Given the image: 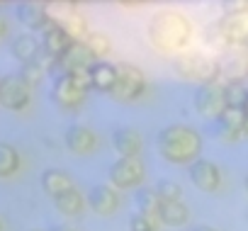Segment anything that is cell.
<instances>
[{"label":"cell","mask_w":248,"mask_h":231,"mask_svg":"<svg viewBox=\"0 0 248 231\" xmlns=\"http://www.w3.org/2000/svg\"><path fill=\"white\" fill-rule=\"evenodd\" d=\"M49 231H76V229H71V226H63V224H56V226H51Z\"/></svg>","instance_id":"d590c367"},{"label":"cell","mask_w":248,"mask_h":231,"mask_svg":"<svg viewBox=\"0 0 248 231\" xmlns=\"http://www.w3.org/2000/svg\"><path fill=\"white\" fill-rule=\"evenodd\" d=\"M190 231H217V229H212L209 224H197V226H192Z\"/></svg>","instance_id":"e575fe53"},{"label":"cell","mask_w":248,"mask_h":231,"mask_svg":"<svg viewBox=\"0 0 248 231\" xmlns=\"http://www.w3.org/2000/svg\"><path fill=\"white\" fill-rule=\"evenodd\" d=\"M209 134L219 141H236L241 134H246V122H243V112L238 107H229L224 114H219L217 120L209 124Z\"/></svg>","instance_id":"30bf717a"},{"label":"cell","mask_w":248,"mask_h":231,"mask_svg":"<svg viewBox=\"0 0 248 231\" xmlns=\"http://www.w3.org/2000/svg\"><path fill=\"white\" fill-rule=\"evenodd\" d=\"M219 71L221 78L219 83L224 85H243L248 80V59L243 56V51H226L219 59Z\"/></svg>","instance_id":"7c38bea8"},{"label":"cell","mask_w":248,"mask_h":231,"mask_svg":"<svg viewBox=\"0 0 248 231\" xmlns=\"http://www.w3.org/2000/svg\"><path fill=\"white\" fill-rule=\"evenodd\" d=\"M173 68H175V73L180 78L195 80L200 85H204V83H219V78H221L219 59H212L207 54H195V51L180 54V56L173 59Z\"/></svg>","instance_id":"277c9868"},{"label":"cell","mask_w":248,"mask_h":231,"mask_svg":"<svg viewBox=\"0 0 248 231\" xmlns=\"http://www.w3.org/2000/svg\"><path fill=\"white\" fill-rule=\"evenodd\" d=\"M114 85H117V66L107 61H97L90 68V88L100 92H112Z\"/></svg>","instance_id":"7402d4cb"},{"label":"cell","mask_w":248,"mask_h":231,"mask_svg":"<svg viewBox=\"0 0 248 231\" xmlns=\"http://www.w3.org/2000/svg\"><path fill=\"white\" fill-rule=\"evenodd\" d=\"M63 141H66L68 151H73V154H78V156H85V154H90V151L97 149V137H95V132L88 129V127H83V124L68 127L66 134H63Z\"/></svg>","instance_id":"ac0fdd59"},{"label":"cell","mask_w":248,"mask_h":231,"mask_svg":"<svg viewBox=\"0 0 248 231\" xmlns=\"http://www.w3.org/2000/svg\"><path fill=\"white\" fill-rule=\"evenodd\" d=\"M97 63V56L88 49L85 42H76L61 59H56L54 68H51V76L54 78H61V76H73L76 71H85V68H93Z\"/></svg>","instance_id":"52a82bcc"},{"label":"cell","mask_w":248,"mask_h":231,"mask_svg":"<svg viewBox=\"0 0 248 231\" xmlns=\"http://www.w3.org/2000/svg\"><path fill=\"white\" fill-rule=\"evenodd\" d=\"M204 44L212 49V51H226L231 46V42L226 39L224 30L219 27V22H212L204 27Z\"/></svg>","instance_id":"4316f807"},{"label":"cell","mask_w":248,"mask_h":231,"mask_svg":"<svg viewBox=\"0 0 248 231\" xmlns=\"http://www.w3.org/2000/svg\"><path fill=\"white\" fill-rule=\"evenodd\" d=\"M42 190L56 200V197H61V195L73 190V180H71L68 173H63L59 168H49V170L42 173Z\"/></svg>","instance_id":"44dd1931"},{"label":"cell","mask_w":248,"mask_h":231,"mask_svg":"<svg viewBox=\"0 0 248 231\" xmlns=\"http://www.w3.org/2000/svg\"><path fill=\"white\" fill-rule=\"evenodd\" d=\"M158 221L166 226H183L190 221V209L185 202H163L158 212Z\"/></svg>","instance_id":"603a6c76"},{"label":"cell","mask_w":248,"mask_h":231,"mask_svg":"<svg viewBox=\"0 0 248 231\" xmlns=\"http://www.w3.org/2000/svg\"><path fill=\"white\" fill-rule=\"evenodd\" d=\"M88 207L102 216H109L119 209V195L109 187V185H93L88 197H85Z\"/></svg>","instance_id":"e0dca14e"},{"label":"cell","mask_w":248,"mask_h":231,"mask_svg":"<svg viewBox=\"0 0 248 231\" xmlns=\"http://www.w3.org/2000/svg\"><path fill=\"white\" fill-rule=\"evenodd\" d=\"M30 231H39V229H30Z\"/></svg>","instance_id":"ab89813d"},{"label":"cell","mask_w":248,"mask_h":231,"mask_svg":"<svg viewBox=\"0 0 248 231\" xmlns=\"http://www.w3.org/2000/svg\"><path fill=\"white\" fill-rule=\"evenodd\" d=\"M90 90V68L85 71H76L73 76H61V78H54V85H51V100L56 107L71 112V109H78L85 100Z\"/></svg>","instance_id":"3957f363"},{"label":"cell","mask_w":248,"mask_h":231,"mask_svg":"<svg viewBox=\"0 0 248 231\" xmlns=\"http://www.w3.org/2000/svg\"><path fill=\"white\" fill-rule=\"evenodd\" d=\"M192 105L195 109L207 120H217L219 114H224L229 109L226 102V85L224 83H204L195 90L192 95Z\"/></svg>","instance_id":"8992f818"},{"label":"cell","mask_w":248,"mask_h":231,"mask_svg":"<svg viewBox=\"0 0 248 231\" xmlns=\"http://www.w3.org/2000/svg\"><path fill=\"white\" fill-rule=\"evenodd\" d=\"M144 163L139 158H117L109 170H107V178L114 187L119 190H132V187H139L144 183Z\"/></svg>","instance_id":"9c48e42d"},{"label":"cell","mask_w":248,"mask_h":231,"mask_svg":"<svg viewBox=\"0 0 248 231\" xmlns=\"http://www.w3.org/2000/svg\"><path fill=\"white\" fill-rule=\"evenodd\" d=\"M146 90V76L139 66L122 61L117 63V85L109 92L117 102H134L144 95Z\"/></svg>","instance_id":"5b68a950"},{"label":"cell","mask_w":248,"mask_h":231,"mask_svg":"<svg viewBox=\"0 0 248 231\" xmlns=\"http://www.w3.org/2000/svg\"><path fill=\"white\" fill-rule=\"evenodd\" d=\"M54 204H56V209H59L61 214H66V216H76V214H80V212H83V207H85V197L73 187L71 192H66V195L56 197V200H54Z\"/></svg>","instance_id":"d4e9b609"},{"label":"cell","mask_w":248,"mask_h":231,"mask_svg":"<svg viewBox=\"0 0 248 231\" xmlns=\"http://www.w3.org/2000/svg\"><path fill=\"white\" fill-rule=\"evenodd\" d=\"M0 231H3V219H0Z\"/></svg>","instance_id":"f35d334b"},{"label":"cell","mask_w":248,"mask_h":231,"mask_svg":"<svg viewBox=\"0 0 248 231\" xmlns=\"http://www.w3.org/2000/svg\"><path fill=\"white\" fill-rule=\"evenodd\" d=\"M10 54L25 66V63H32L39 54H42V44L37 37L32 34H17L13 42H10Z\"/></svg>","instance_id":"ffe728a7"},{"label":"cell","mask_w":248,"mask_h":231,"mask_svg":"<svg viewBox=\"0 0 248 231\" xmlns=\"http://www.w3.org/2000/svg\"><path fill=\"white\" fill-rule=\"evenodd\" d=\"M243 187H246V195H248V175L243 178Z\"/></svg>","instance_id":"74e56055"},{"label":"cell","mask_w":248,"mask_h":231,"mask_svg":"<svg viewBox=\"0 0 248 231\" xmlns=\"http://www.w3.org/2000/svg\"><path fill=\"white\" fill-rule=\"evenodd\" d=\"M187 175H190L192 185L200 187L202 192H214L221 185V173H219L217 163H212L207 158H197L195 163H190Z\"/></svg>","instance_id":"9a60e30c"},{"label":"cell","mask_w":248,"mask_h":231,"mask_svg":"<svg viewBox=\"0 0 248 231\" xmlns=\"http://www.w3.org/2000/svg\"><path fill=\"white\" fill-rule=\"evenodd\" d=\"M15 15L27 30H37V32H42L51 22L49 8L42 5V3H32V0H27V3H17L15 5Z\"/></svg>","instance_id":"2e32d148"},{"label":"cell","mask_w":248,"mask_h":231,"mask_svg":"<svg viewBox=\"0 0 248 231\" xmlns=\"http://www.w3.org/2000/svg\"><path fill=\"white\" fill-rule=\"evenodd\" d=\"M8 34V20H5V15L0 13V39H3Z\"/></svg>","instance_id":"d6a6232c"},{"label":"cell","mask_w":248,"mask_h":231,"mask_svg":"<svg viewBox=\"0 0 248 231\" xmlns=\"http://www.w3.org/2000/svg\"><path fill=\"white\" fill-rule=\"evenodd\" d=\"M154 190L161 197V202H180V197H183V187L175 180H168V178H161Z\"/></svg>","instance_id":"83f0119b"},{"label":"cell","mask_w":248,"mask_h":231,"mask_svg":"<svg viewBox=\"0 0 248 231\" xmlns=\"http://www.w3.org/2000/svg\"><path fill=\"white\" fill-rule=\"evenodd\" d=\"M241 49H243V56H246V59H248V42H246V44H243V46H241Z\"/></svg>","instance_id":"8d00e7d4"},{"label":"cell","mask_w":248,"mask_h":231,"mask_svg":"<svg viewBox=\"0 0 248 231\" xmlns=\"http://www.w3.org/2000/svg\"><path fill=\"white\" fill-rule=\"evenodd\" d=\"M129 231H158V219L137 212L129 216Z\"/></svg>","instance_id":"4dcf8cb0"},{"label":"cell","mask_w":248,"mask_h":231,"mask_svg":"<svg viewBox=\"0 0 248 231\" xmlns=\"http://www.w3.org/2000/svg\"><path fill=\"white\" fill-rule=\"evenodd\" d=\"M246 97H248V90H243V85H226V102H229V107H238L241 109Z\"/></svg>","instance_id":"1f68e13d"},{"label":"cell","mask_w":248,"mask_h":231,"mask_svg":"<svg viewBox=\"0 0 248 231\" xmlns=\"http://www.w3.org/2000/svg\"><path fill=\"white\" fill-rule=\"evenodd\" d=\"M149 42L161 51L170 56L187 54V46L192 44V22L175 10H163L151 17L149 22Z\"/></svg>","instance_id":"6da1fadb"},{"label":"cell","mask_w":248,"mask_h":231,"mask_svg":"<svg viewBox=\"0 0 248 231\" xmlns=\"http://www.w3.org/2000/svg\"><path fill=\"white\" fill-rule=\"evenodd\" d=\"M141 134L132 127H119L112 134V146L119 154V158H139L141 151Z\"/></svg>","instance_id":"d6986e66"},{"label":"cell","mask_w":248,"mask_h":231,"mask_svg":"<svg viewBox=\"0 0 248 231\" xmlns=\"http://www.w3.org/2000/svg\"><path fill=\"white\" fill-rule=\"evenodd\" d=\"M241 112H243V122H246V134H248V97H246V102H243Z\"/></svg>","instance_id":"836d02e7"},{"label":"cell","mask_w":248,"mask_h":231,"mask_svg":"<svg viewBox=\"0 0 248 231\" xmlns=\"http://www.w3.org/2000/svg\"><path fill=\"white\" fill-rule=\"evenodd\" d=\"M85 44H88V49L100 59V56H107L109 54V49H112V44H109V39L102 34V32H90L85 39H83Z\"/></svg>","instance_id":"f1b7e54d"},{"label":"cell","mask_w":248,"mask_h":231,"mask_svg":"<svg viewBox=\"0 0 248 231\" xmlns=\"http://www.w3.org/2000/svg\"><path fill=\"white\" fill-rule=\"evenodd\" d=\"M217 22H219V27L224 30V34L231 44L243 46L248 42V8H233L231 13H226Z\"/></svg>","instance_id":"5bb4252c"},{"label":"cell","mask_w":248,"mask_h":231,"mask_svg":"<svg viewBox=\"0 0 248 231\" xmlns=\"http://www.w3.org/2000/svg\"><path fill=\"white\" fill-rule=\"evenodd\" d=\"M156 146H158V154L168 163L190 166V163H195L200 158L202 137H200L197 129H192L187 124H170V127L158 132Z\"/></svg>","instance_id":"7a4b0ae2"},{"label":"cell","mask_w":248,"mask_h":231,"mask_svg":"<svg viewBox=\"0 0 248 231\" xmlns=\"http://www.w3.org/2000/svg\"><path fill=\"white\" fill-rule=\"evenodd\" d=\"M56 25H61L76 42H83L90 32H88V22H85V17L78 13V8L76 5H71V3H59L56 5V15L51 17Z\"/></svg>","instance_id":"4fadbf2b"},{"label":"cell","mask_w":248,"mask_h":231,"mask_svg":"<svg viewBox=\"0 0 248 231\" xmlns=\"http://www.w3.org/2000/svg\"><path fill=\"white\" fill-rule=\"evenodd\" d=\"M39 44H42V51L56 61V59H61V56L76 44V39H73L61 25H56V22L51 20V22L42 30V39H39Z\"/></svg>","instance_id":"8fae6325"},{"label":"cell","mask_w":248,"mask_h":231,"mask_svg":"<svg viewBox=\"0 0 248 231\" xmlns=\"http://www.w3.org/2000/svg\"><path fill=\"white\" fill-rule=\"evenodd\" d=\"M32 100V88L22 80L20 73H10L0 78V105L5 109L20 112L30 105Z\"/></svg>","instance_id":"ba28073f"},{"label":"cell","mask_w":248,"mask_h":231,"mask_svg":"<svg viewBox=\"0 0 248 231\" xmlns=\"http://www.w3.org/2000/svg\"><path fill=\"white\" fill-rule=\"evenodd\" d=\"M44 73H46V68L42 66V63H37V61H32V63H25L22 68H20V76H22V80L32 88V85H37L42 78H44Z\"/></svg>","instance_id":"f546056e"},{"label":"cell","mask_w":248,"mask_h":231,"mask_svg":"<svg viewBox=\"0 0 248 231\" xmlns=\"http://www.w3.org/2000/svg\"><path fill=\"white\" fill-rule=\"evenodd\" d=\"M20 170V154L15 146L0 141V178H10Z\"/></svg>","instance_id":"484cf974"},{"label":"cell","mask_w":248,"mask_h":231,"mask_svg":"<svg viewBox=\"0 0 248 231\" xmlns=\"http://www.w3.org/2000/svg\"><path fill=\"white\" fill-rule=\"evenodd\" d=\"M134 202H137V207H139L141 214L158 219V212H161L163 202H161V197L156 195V190H151V187H139L137 195H134Z\"/></svg>","instance_id":"cb8c5ba5"}]
</instances>
